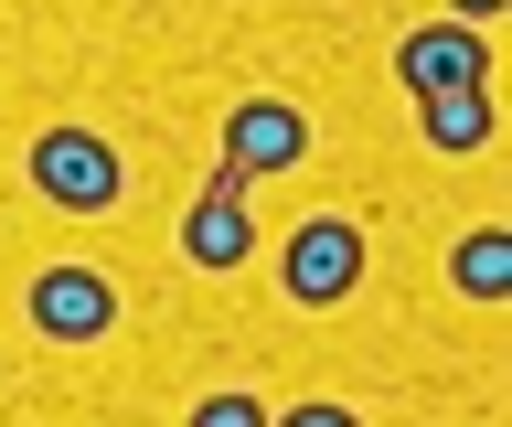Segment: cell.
Listing matches in <instances>:
<instances>
[{
	"instance_id": "1",
	"label": "cell",
	"mask_w": 512,
	"mask_h": 427,
	"mask_svg": "<svg viewBox=\"0 0 512 427\" xmlns=\"http://www.w3.org/2000/svg\"><path fill=\"white\" fill-rule=\"evenodd\" d=\"M32 193L54 203V214H118L128 171H118V150L96 129H43L32 139Z\"/></svg>"
},
{
	"instance_id": "2",
	"label": "cell",
	"mask_w": 512,
	"mask_h": 427,
	"mask_svg": "<svg viewBox=\"0 0 512 427\" xmlns=\"http://www.w3.org/2000/svg\"><path fill=\"white\" fill-rule=\"evenodd\" d=\"M278 289L299 299V310L352 299V289H363V235H352L342 214H310V225L288 235V257H278Z\"/></svg>"
},
{
	"instance_id": "3",
	"label": "cell",
	"mask_w": 512,
	"mask_h": 427,
	"mask_svg": "<svg viewBox=\"0 0 512 427\" xmlns=\"http://www.w3.org/2000/svg\"><path fill=\"white\" fill-rule=\"evenodd\" d=\"M22 310H32L43 342H107V331H118V289H107L96 267H43L22 289Z\"/></svg>"
},
{
	"instance_id": "4",
	"label": "cell",
	"mask_w": 512,
	"mask_h": 427,
	"mask_svg": "<svg viewBox=\"0 0 512 427\" xmlns=\"http://www.w3.org/2000/svg\"><path fill=\"white\" fill-rule=\"evenodd\" d=\"M395 75H406V97L491 86V43H480V22H416V33L395 43Z\"/></svg>"
},
{
	"instance_id": "5",
	"label": "cell",
	"mask_w": 512,
	"mask_h": 427,
	"mask_svg": "<svg viewBox=\"0 0 512 427\" xmlns=\"http://www.w3.org/2000/svg\"><path fill=\"white\" fill-rule=\"evenodd\" d=\"M310 161V118L288 97H246L235 118H224V171H246V182H267V171H299Z\"/></svg>"
},
{
	"instance_id": "6",
	"label": "cell",
	"mask_w": 512,
	"mask_h": 427,
	"mask_svg": "<svg viewBox=\"0 0 512 427\" xmlns=\"http://www.w3.org/2000/svg\"><path fill=\"white\" fill-rule=\"evenodd\" d=\"M182 257L214 267V278H224V267H246V257H256V214H246L235 193H203V203L182 214Z\"/></svg>"
},
{
	"instance_id": "7",
	"label": "cell",
	"mask_w": 512,
	"mask_h": 427,
	"mask_svg": "<svg viewBox=\"0 0 512 427\" xmlns=\"http://www.w3.org/2000/svg\"><path fill=\"white\" fill-rule=\"evenodd\" d=\"M491 86H448V97H416V129H427V150H448V161H470V150H491Z\"/></svg>"
},
{
	"instance_id": "8",
	"label": "cell",
	"mask_w": 512,
	"mask_h": 427,
	"mask_svg": "<svg viewBox=\"0 0 512 427\" xmlns=\"http://www.w3.org/2000/svg\"><path fill=\"white\" fill-rule=\"evenodd\" d=\"M448 278H459V299H512V225H470Z\"/></svg>"
},
{
	"instance_id": "9",
	"label": "cell",
	"mask_w": 512,
	"mask_h": 427,
	"mask_svg": "<svg viewBox=\"0 0 512 427\" xmlns=\"http://www.w3.org/2000/svg\"><path fill=\"white\" fill-rule=\"evenodd\" d=\"M278 417V406H256L246 385H224V395H203V406H192V427H267Z\"/></svg>"
},
{
	"instance_id": "10",
	"label": "cell",
	"mask_w": 512,
	"mask_h": 427,
	"mask_svg": "<svg viewBox=\"0 0 512 427\" xmlns=\"http://www.w3.org/2000/svg\"><path fill=\"white\" fill-rule=\"evenodd\" d=\"M267 427H363V417H352L342 395H310V406H288V417H267Z\"/></svg>"
},
{
	"instance_id": "11",
	"label": "cell",
	"mask_w": 512,
	"mask_h": 427,
	"mask_svg": "<svg viewBox=\"0 0 512 427\" xmlns=\"http://www.w3.org/2000/svg\"><path fill=\"white\" fill-rule=\"evenodd\" d=\"M448 22H502V0H448Z\"/></svg>"
}]
</instances>
